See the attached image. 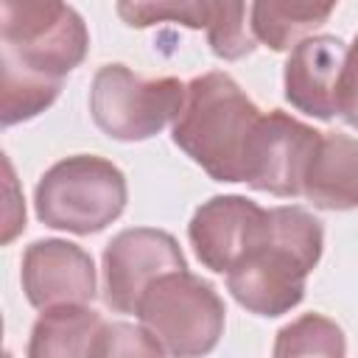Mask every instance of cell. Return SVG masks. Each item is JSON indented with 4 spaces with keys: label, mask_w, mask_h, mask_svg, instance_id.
Masks as SVG:
<instances>
[{
    "label": "cell",
    "mask_w": 358,
    "mask_h": 358,
    "mask_svg": "<svg viewBox=\"0 0 358 358\" xmlns=\"http://www.w3.org/2000/svg\"><path fill=\"white\" fill-rule=\"evenodd\" d=\"M324 246L322 221L302 207H271L268 235L229 271L232 299L255 316H282L305 296V280Z\"/></svg>",
    "instance_id": "6da1fadb"
},
{
    "label": "cell",
    "mask_w": 358,
    "mask_h": 358,
    "mask_svg": "<svg viewBox=\"0 0 358 358\" xmlns=\"http://www.w3.org/2000/svg\"><path fill=\"white\" fill-rule=\"evenodd\" d=\"M263 112L221 70L187 84L185 106L173 120V143L215 182H243L246 148Z\"/></svg>",
    "instance_id": "7a4b0ae2"
},
{
    "label": "cell",
    "mask_w": 358,
    "mask_h": 358,
    "mask_svg": "<svg viewBox=\"0 0 358 358\" xmlns=\"http://www.w3.org/2000/svg\"><path fill=\"white\" fill-rule=\"evenodd\" d=\"M0 59L6 70L64 81L90 48V34L67 0H0Z\"/></svg>",
    "instance_id": "3957f363"
},
{
    "label": "cell",
    "mask_w": 358,
    "mask_h": 358,
    "mask_svg": "<svg viewBox=\"0 0 358 358\" xmlns=\"http://www.w3.org/2000/svg\"><path fill=\"white\" fill-rule=\"evenodd\" d=\"M129 187L117 165L95 154H76L50 165L36 182V215L50 229L95 235L126 207Z\"/></svg>",
    "instance_id": "277c9868"
},
{
    "label": "cell",
    "mask_w": 358,
    "mask_h": 358,
    "mask_svg": "<svg viewBox=\"0 0 358 358\" xmlns=\"http://www.w3.org/2000/svg\"><path fill=\"white\" fill-rule=\"evenodd\" d=\"M134 316L165 355L210 352L224 336L227 322L218 291L187 268H173L157 277L145 288Z\"/></svg>",
    "instance_id": "5b68a950"
},
{
    "label": "cell",
    "mask_w": 358,
    "mask_h": 358,
    "mask_svg": "<svg viewBox=\"0 0 358 358\" xmlns=\"http://www.w3.org/2000/svg\"><path fill=\"white\" fill-rule=\"evenodd\" d=\"M185 95L187 84L179 78H143L126 64H103L90 87V115L112 140L137 143L176 120Z\"/></svg>",
    "instance_id": "8992f818"
},
{
    "label": "cell",
    "mask_w": 358,
    "mask_h": 358,
    "mask_svg": "<svg viewBox=\"0 0 358 358\" xmlns=\"http://www.w3.org/2000/svg\"><path fill=\"white\" fill-rule=\"evenodd\" d=\"M319 137L322 131L280 109H271L268 115L263 112L246 148L243 182L280 199L302 196L305 173L316 154Z\"/></svg>",
    "instance_id": "52a82bcc"
},
{
    "label": "cell",
    "mask_w": 358,
    "mask_h": 358,
    "mask_svg": "<svg viewBox=\"0 0 358 358\" xmlns=\"http://www.w3.org/2000/svg\"><path fill=\"white\" fill-rule=\"evenodd\" d=\"M173 268H187L173 235L151 227L123 229L103 249V302L115 313H137L145 288Z\"/></svg>",
    "instance_id": "ba28073f"
},
{
    "label": "cell",
    "mask_w": 358,
    "mask_h": 358,
    "mask_svg": "<svg viewBox=\"0 0 358 358\" xmlns=\"http://www.w3.org/2000/svg\"><path fill=\"white\" fill-rule=\"evenodd\" d=\"M266 235L268 210L246 196H213L193 213L187 227L199 263L215 274H227Z\"/></svg>",
    "instance_id": "9c48e42d"
},
{
    "label": "cell",
    "mask_w": 358,
    "mask_h": 358,
    "mask_svg": "<svg viewBox=\"0 0 358 358\" xmlns=\"http://www.w3.org/2000/svg\"><path fill=\"white\" fill-rule=\"evenodd\" d=\"M22 291L39 310L56 305H87L95 296V263L92 257L59 238L36 241L22 255Z\"/></svg>",
    "instance_id": "30bf717a"
},
{
    "label": "cell",
    "mask_w": 358,
    "mask_h": 358,
    "mask_svg": "<svg viewBox=\"0 0 358 358\" xmlns=\"http://www.w3.org/2000/svg\"><path fill=\"white\" fill-rule=\"evenodd\" d=\"M344 56L347 45L338 36L316 34L299 39L285 62V101L310 117L333 120L338 115V81Z\"/></svg>",
    "instance_id": "8fae6325"
},
{
    "label": "cell",
    "mask_w": 358,
    "mask_h": 358,
    "mask_svg": "<svg viewBox=\"0 0 358 358\" xmlns=\"http://www.w3.org/2000/svg\"><path fill=\"white\" fill-rule=\"evenodd\" d=\"M302 196L322 210L358 207V140L341 131H322Z\"/></svg>",
    "instance_id": "7c38bea8"
},
{
    "label": "cell",
    "mask_w": 358,
    "mask_h": 358,
    "mask_svg": "<svg viewBox=\"0 0 358 358\" xmlns=\"http://www.w3.org/2000/svg\"><path fill=\"white\" fill-rule=\"evenodd\" d=\"M103 327V316L87 305H56L36 319L25 352L31 358H90L98 355Z\"/></svg>",
    "instance_id": "4fadbf2b"
},
{
    "label": "cell",
    "mask_w": 358,
    "mask_h": 358,
    "mask_svg": "<svg viewBox=\"0 0 358 358\" xmlns=\"http://www.w3.org/2000/svg\"><path fill=\"white\" fill-rule=\"evenodd\" d=\"M338 0H252V31L271 50H291L324 25Z\"/></svg>",
    "instance_id": "5bb4252c"
},
{
    "label": "cell",
    "mask_w": 358,
    "mask_h": 358,
    "mask_svg": "<svg viewBox=\"0 0 358 358\" xmlns=\"http://www.w3.org/2000/svg\"><path fill=\"white\" fill-rule=\"evenodd\" d=\"M62 92V81L39 78L20 70L3 67V84H0V123L14 126L22 120L36 117L45 112Z\"/></svg>",
    "instance_id": "9a60e30c"
},
{
    "label": "cell",
    "mask_w": 358,
    "mask_h": 358,
    "mask_svg": "<svg viewBox=\"0 0 358 358\" xmlns=\"http://www.w3.org/2000/svg\"><path fill=\"white\" fill-rule=\"evenodd\" d=\"M215 0H117V17L129 28H148L157 22H176L207 31Z\"/></svg>",
    "instance_id": "2e32d148"
},
{
    "label": "cell",
    "mask_w": 358,
    "mask_h": 358,
    "mask_svg": "<svg viewBox=\"0 0 358 358\" xmlns=\"http://www.w3.org/2000/svg\"><path fill=\"white\" fill-rule=\"evenodd\" d=\"M347 341L336 322L322 313H305L277 333L274 355H344Z\"/></svg>",
    "instance_id": "e0dca14e"
},
{
    "label": "cell",
    "mask_w": 358,
    "mask_h": 358,
    "mask_svg": "<svg viewBox=\"0 0 358 358\" xmlns=\"http://www.w3.org/2000/svg\"><path fill=\"white\" fill-rule=\"evenodd\" d=\"M98 355H165V350L143 324L134 327L126 322H106Z\"/></svg>",
    "instance_id": "ac0fdd59"
},
{
    "label": "cell",
    "mask_w": 358,
    "mask_h": 358,
    "mask_svg": "<svg viewBox=\"0 0 358 358\" xmlns=\"http://www.w3.org/2000/svg\"><path fill=\"white\" fill-rule=\"evenodd\" d=\"M338 115L347 126L358 129V34L344 56V70L338 81Z\"/></svg>",
    "instance_id": "d6986e66"
}]
</instances>
